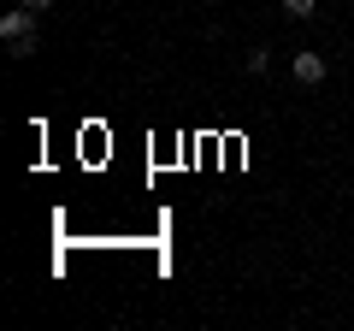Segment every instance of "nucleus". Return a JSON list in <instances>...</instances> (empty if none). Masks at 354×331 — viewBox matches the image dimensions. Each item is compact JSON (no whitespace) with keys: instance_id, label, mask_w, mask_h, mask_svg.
I'll use <instances>...</instances> for the list:
<instances>
[{"instance_id":"obj_1","label":"nucleus","mask_w":354,"mask_h":331,"mask_svg":"<svg viewBox=\"0 0 354 331\" xmlns=\"http://www.w3.org/2000/svg\"><path fill=\"white\" fill-rule=\"evenodd\" d=\"M36 18L41 12H30V6H12V12L0 18V42L12 48V60H30L36 53Z\"/></svg>"},{"instance_id":"obj_2","label":"nucleus","mask_w":354,"mask_h":331,"mask_svg":"<svg viewBox=\"0 0 354 331\" xmlns=\"http://www.w3.org/2000/svg\"><path fill=\"white\" fill-rule=\"evenodd\" d=\"M290 71H295V83H325V71H330V65H325V53L301 48V53H295V65H290Z\"/></svg>"},{"instance_id":"obj_3","label":"nucleus","mask_w":354,"mask_h":331,"mask_svg":"<svg viewBox=\"0 0 354 331\" xmlns=\"http://www.w3.org/2000/svg\"><path fill=\"white\" fill-rule=\"evenodd\" d=\"M278 6H283L290 18H313V12H319V0H278Z\"/></svg>"},{"instance_id":"obj_4","label":"nucleus","mask_w":354,"mask_h":331,"mask_svg":"<svg viewBox=\"0 0 354 331\" xmlns=\"http://www.w3.org/2000/svg\"><path fill=\"white\" fill-rule=\"evenodd\" d=\"M248 71H254V77L272 71V53H266V48H248Z\"/></svg>"},{"instance_id":"obj_5","label":"nucleus","mask_w":354,"mask_h":331,"mask_svg":"<svg viewBox=\"0 0 354 331\" xmlns=\"http://www.w3.org/2000/svg\"><path fill=\"white\" fill-rule=\"evenodd\" d=\"M18 6H30V12H48V6H53V0H18Z\"/></svg>"}]
</instances>
